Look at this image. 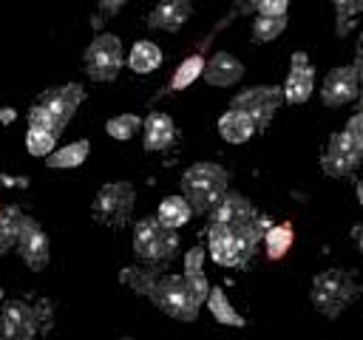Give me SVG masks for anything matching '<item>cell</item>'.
Returning <instances> with one entry per match:
<instances>
[{
    "mask_svg": "<svg viewBox=\"0 0 363 340\" xmlns=\"http://www.w3.org/2000/svg\"><path fill=\"white\" fill-rule=\"evenodd\" d=\"M57 136H60V133H54V130L31 128V125H28V130H26V150H28L31 156H48V153L57 147Z\"/></svg>",
    "mask_w": 363,
    "mask_h": 340,
    "instance_id": "obj_30",
    "label": "cell"
},
{
    "mask_svg": "<svg viewBox=\"0 0 363 340\" xmlns=\"http://www.w3.org/2000/svg\"><path fill=\"white\" fill-rule=\"evenodd\" d=\"M363 11V0H335V34L346 37L352 20Z\"/></svg>",
    "mask_w": 363,
    "mask_h": 340,
    "instance_id": "obj_31",
    "label": "cell"
},
{
    "mask_svg": "<svg viewBox=\"0 0 363 340\" xmlns=\"http://www.w3.org/2000/svg\"><path fill=\"white\" fill-rule=\"evenodd\" d=\"M34 334H40L34 306H28L26 300H9L0 312V337L3 340H31Z\"/></svg>",
    "mask_w": 363,
    "mask_h": 340,
    "instance_id": "obj_14",
    "label": "cell"
},
{
    "mask_svg": "<svg viewBox=\"0 0 363 340\" xmlns=\"http://www.w3.org/2000/svg\"><path fill=\"white\" fill-rule=\"evenodd\" d=\"M357 42H363V31H360V37H357Z\"/></svg>",
    "mask_w": 363,
    "mask_h": 340,
    "instance_id": "obj_44",
    "label": "cell"
},
{
    "mask_svg": "<svg viewBox=\"0 0 363 340\" xmlns=\"http://www.w3.org/2000/svg\"><path fill=\"white\" fill-rule=\"evenodd\" d=\"M258 0H235V14H252Z\"/></svg>",
    "mask_w": 363,
    "mask_h": 340,
    "instance_id": "obj_36",
    "label": "cell"
},
{
    "mask_svg": "<svg viewBox=\"0 0 363 340\" xmlns=\"http://www.w3.org/2000/svg\"><path fill=\"white\" fill-rule=\"evenodd\" d=\"M193 14L190 0H159L153 6V11L147 14V26L159 28V31H179Z\"/></svg>",
    "mask_w": 363,
    "mask_h": 340,
    "instance_id": "obj_18",
    "label": "cell"
},
{
    "mask_svg": "<svg viewBox=\"0 0 363 340\" xmlns=\"http://www.w3.org/2000/svg\"><path fill=\"white\" fill-rule=\"evenodd\" d=\"M179 252V232L164 227L156 215H145L133 224V255L145 266H167Z\"/></svg>",
    "mask_w": 363,
    "mask_h": 340,
    "instance_id": "obj_5",
    "label": "cell"
},
{
    "mask_svg": "<svg viewBox=\"0 0 363 340\" xmlns=\"http://www.w3.org/2000/svg\"><path fill=\"white\" fill-rule=\"evenodd\" d=\"M204 258H207V249L204 246H190L184 252V280L187 286L193 289V295L199 298V303L207 300V292H210V283H207V275H204Z\"/></svg>",
    "mask_w": 363,
    "mask_h": 340,
    "instance_id": "obj_20",
    "label": "cell"
},
{
    "mask_svg": "<svg viewBox=\"0 0 363 340\" xmlns=\"http://www.w3.org/2000/svg\"><path fill=\"white\" fill-rule=\"evenodd\" d=\"M119 280L130 286L136 295H145L156 309H162L173 320L193 323L199 317L201 303L187 286L184 275H159L153 266L139 264V266H125L119 272Z\"/></svg>",
    "mask_w": 363,
    "mask_h": 340,
    "instance_id": "obj_1",
    "label": "cell"
},
{
    "mask_svg": "<svg viewBox=\"0 0 363 340\" xmlns=\"http://www.w3.org/2000/svg\"><path fill=\"white\" fill-rule=\"evenodd\" d=\"M204 57L201 54H190L187 60H182L179 62V68L173 71V79H170V91H184L187 85H193L199 76H201V71H204Z\"/></svg>",
    "mask_w": 363,
    "mask_h": 340,
    "instance_id": "obj_28",
    "label": "cell"
},
{
    "mask_svg": "<svg viewBox=\"0 0 363 340\" xmlns=\"http://www.w3.org/2000/svg\"><path fill=\"white\" fill-rule=\"evenodd\" d=\"M0 181H3V184H9V187H14V184H17V187H28V178H23V176H20V178H11V176H0Z\"/></svg>",
    "mask_w": 363,
    "mask_h": 340,
    "instance_id": "obj_39",
    "label": "cell"
},
{
    "mask_svg": "<svg viewBox=\"0 0 363 340\" xmlns=\"http://www.w3.org/2000/svg\"><path fill=\"white\" fill-rule=\"evenodd\" d=\"M91 153V142L88 139H77V142H68L62 147H54L48 156H45V164L54 167V170H68V167H79Z\"/></svg>",
    "mask_w": 363,
    "mask_h": 340,
    "instance_id": "obj_22",
    "label": "cell"
},
{
    "mask_svg": "<svg viewBox=\"0 0 363 340\" xmlns=\"http://www.w3.org/2000/svg\"><path fill=\"white\" fill-rule=\"evenodd\" d=\"M125 6H128V0H99V11L102 14H116Z\"/></svg>",
    "mask_w": 363,
    "mask_h": 340,
    "instance_id": "obj_35",
    "label": "cell"
},
{
    "mask_svg": "<svg viewBox=\"0 0 363 340\" xmlns=\"http://www.w3.org/2000/svg\"><path fill=\"white\" fill-rule=\"evenodd\" d=\"M352 238H354V244H357V249H360V255H363V218L354 224V230H352Z\"/></svg>",
    "mask_w": 363,
    "mask_h": 340,
    "instance_id": "obj_38",
    "label": "cell"
},
{
    "mask_svg": "<svg viewBox=\"0 0 363 340\" xmlns=\"http://www.w3.org/2000/svg\"><path fill=\"white\" fill-rule=\"evenodd\" d=\"M357 110H363V79H360V91H357Z\"/></svg>",
    "mask_w": 363,
    "mask_h": 340,
    "instance_id": "obj_42",
    "label": "cell"
},
{
    "mask_svg": "<svg viewBox=\"0 0 363 340\" xmlns=\"http://www.w3.org/2000/svg\"><path fill=\"white\" fill-rule=\"evenodd\" d=\"M286 8H289V0H258L255 3L258 14H286Z\"/></svg>",
    "mask_w": 363,
    "mask_h": 340,
    "instance_id": "obj_34",
    "label": "cell"
},
{
    "mask_svg": "<svg viewBox=\"0 0 363 340\" xmlns=\"http://www.w3.org/2000/svg\"><path fill=\"white\" fill-rule=\"evenodd\" d=\"M0 303H3V286H0Z\"/></svg>",
    "mask_w": 363,
    "mask_h": 340,
    "instance_id": "obj_43",
    "label": "cell"
},
{
    "mask_svg": "<svg viewBox=\"0 0 363 340\" xmlns=\"http://www.w3.org/2000/svg\"><path fill=\"white\" fill-rule=\"evenodd\" d=\"M349 136H352V142L363 150V110H357V113H352L349 119H346V128H343Z\"/></svg>",
    "mask_w": 363,
    "mask_h": 340,
    "instance_id": "obj_33",
    "label": "cell"
},
{
    "mask_svg": "<svg viewBox=\"0 0 363 340\" xmlns=\"http://www.w3.org/2000/svg\"><path fill=\"white\" fill-rule=\"evenodd\" d=\"M354 71H357V76L363 79V42H357V48H354Z\"/></svg>",
    "mask_w": 363,
    "mask_h": 340,
    "instance_id": "obj_37",
    "label": "cell"
},
{
    "mask_svg": "<svg viewBox=\"0 0 363 340\" xmlns=\"http://www.w3.org/2000/svg\"><path fill=\"white\" fill-rule=\"evenodd\" d=\"M357 167H363V150L352 142L346 130L332 133L326 142V153L320 159V170L332 178H343V176H352Z\"/></svg>",
    "mask_w": 363,
    "mask_h": 340,
    "instance_id": "obj_9",
    "label": "cell"
},
{
    "mask_svg": "<svg viewBox=\"0 0 363 340\" xmlns=\"http://www.w3.org/2000/svg\"><path fill=\"white\" fill-rule=\"evenodd\" d=\"M11 119H14V110H11V108H3V110H0V122H3V125H9Z\"/></svg>",
    "mask_w": 363,
    "mask_h": 340,
    "instance_id": "obj_40",
    "label": "cell"
},
{
    "mask_svg": "<svg viewBox=\"0 0 363 340\" xmlns=\"http://www.w3.org/2000/svg\"><path fill=\"white\" fill-rule=\"evenodd\" d=\"M210 215V221L213 224H244V221H250V218H255L258 215V210H255V204L247 198V196H241V193H235V190H227L221 198H218V204L207 212Z\"/></svg>",
    "mask_w": 363,
    "mask_h": 340,
    "instance_id": "obj_16",
    "label": "cell"
},
{
    "mask_svg": "<svg viewBox=\"0 0 363 340\" xmlns=\"http://www.w3.org/2000/svg\"><path fill=\"white\" fill-rule=\"evenodd\" d=\"M357 91H360V76L354 65H337L323 76V85L318 94L326 108H343L357 99Z\"/></svg>",
    "mask_w": 363,
    "mask_h": 340,
    "instance_id": "obj_12",
    "label": "cell"
},
{
    "mask_svg": "<svg viewBox=\"0 0 363 340\" xmlns=\"http://www.w3.org/2000/svg\"><path fill=\"white\" fill-rule=\"evenodd\" d=\"M255 133H258V128H255L252 116L244 113V110H238V108H230L227 113L218 116V136L224 142H230V144H244Z\"/></svg>",
    "mask_w": 363,
    "mask_h": 340,
    "instance_id": "obj_19",
    "label": "cell"
},
{
    "mask_svg": "<svg viewBox=\"0 0 363 340\" xmlns=\"http://www.w3.org/2000/svg\"><path fill=\"white\" fill-rule=\"evenodd\" d=\"M176 122L162 113V110H150L145 119H142V147L147 153H156V150H167L173 142H176Z\"/></svg>",
    "mask_w": 363,
    "mask_h": 340,
    "instance_id": "obj_15",
    "label": "cell"
},
{
    "mask_svg": "<svg viewBox=\"0 0 363 340\" xmlns=\"http://www.w3.org/2000/svg\"><path fill=\"white\" fill-rule=\"evenodd\" d=\"M269 218L264 212H258L255 218L244 221V224H213L207 227V252L218 266H230V269H241L250 264V258L255 255L258 244L264 241V232L269 230Z\"/></svg>",
    "mask_w": 363,
    "mask_h": 340,
    "instance_id": "obj_2",
    "label": "cell"
},
{
    "mask_svg": "<svg viewBox=\"0 0 363 340\" xmlns=\"http://www.w3.org/2000/svg\"><path fill=\"white\" fill-rule=\"evenodd\" d=\"M105 130H108L111 139L128 142V139H133V136L142 130V116H139V113H119V116H111V119L105 122Z\"/></svg>",
    "mask_w": 363,
    "mask_h": 340,
    "instance_id": "obj_29",
    "label": "cell"
},
{
    "mask_svg": "<svg viewBox=\"0 0 363 340\" xmlns=\"http://www.w3.org/2000/svg\"><path fill=\"white\" fill-rule=\"evenodd\" d=\"M162 60H164V54L153 40H139L128 51V68L133 74H153L162 65Z\"/></svg>",
    "mask_w": 363,
    "mask_h": 340,
    "instance_id": "obj_21",
    "label": "cell"
},
{
    "mask_svg": "<svg viewBox=\"0 0 363 340\" xmlns=\"http://www.w3.org/2000/svg\"><path fill=\"white\" fill-rule=\"evenodd\" d=\"M34 314H37V323H40V334H45L54 323V306L48 300H37L34 303Z\"/></svg>",
    "mask_w": 363,
    "mask_h": 340,
    "instance_id": "obj_32",
    "label": "cell"
},
{
    "mask_svg": "<svg viewBox=\"0 0 363 340\" xmlns=\"http://www.w3.org/2000/svg\"><path fill=\"white\" fill-rule=\"evenodd\" d=\"M54 119V125L60 128V133L65 130V125L74 119L77 108L85 102V88L79 82H65V85H57V88H48L40 99H37Z\"/></svg>",
    "mask_w": 363,
    "mask_h": 340,
    "instance_id": "obj_10",
    "label": "cell"
},
{
    "mask_svg": "<svg viewBox=\"0 0 363 340\" xmlns=\"http://www.w3.org/2000/svg\"><path fill=\"white\" fill-rule=\"evenodd\" d=\"M20 224H23V212L17 204L0 207V255H6L11 246H17Z\"/></svg>",
    "mask_w": 363,
    "mask_h": 340,
    "instance_id": "obj_26",
    "label": "cell"
},
{
    "mask_svg": "<svg viewBox=\"0 0 363 340\" xmlns=\"http://www.w3.org/2000/svg\"><path fill=\"white\" fill-rule=\"evenodd\" d=\"M156 218H159L164 227L179 230V227H184V224L193 218V207H190V201H187L184 196H167V198L159 201Z\"/></svg>",
    "mask_w": 363,
    "mask_h": 340,
    "instance_id": "obj_23",
    "label": "cell"
},
{
    "mask_svg": "<svg viewBox=\"0 0 363 340\" xmlns=\"http://www.w3.org/2000/svg\"><path fill=\"white\" fill-rule=\"evenodd\" d=\"M207 309H210V314L216 317V323H221V326H235V329H241L247 320L235 312V306L230 303V298L224 295V289L221 286H210V292H207Z\"/></svg>",
    "mask_w": 363,
    "mask_h": 340,
    "instance_id": "obj_24",
    "label": "cell"
},
{
    "mask_svg": "<svg viewBox=\"0 0 363 340\" xmlns=\"http://www.w3.org/2000/svg\"><path fill=\"white\" fill-rule=\"evenodd\" d=\"M281 105H284V88L281 85H252V88L238 91L230 102V108L250 113L258 130H264L272 122V116L278 113Z\"/></svg>",
    "mask_w": 363,
    "mask_h": 340,
    "instance_id": "obj_8",
    "label": "cell"
},
{
    "mask_svg": "<svg viewBox=\"0 0 363 340\" xmlns=\"http://www.w3.org/2000/svg\"><path fill=\"white\" fill-rule=\"evenodd\" d=\"M230 190V173L216 162H196L182 173V196L196 215H207Z\"/></svg>",
    "mask_w": 363,
    "mask_h": 340,
    "instance_id": "obj_4",
    "label": "cell"
},
{
    "mask_svg": "<svg viewBox=\"0 0 363 340\" xmlns=\"http://www.w3.org/2000/svg\"><path fill=\"white\" fill-rule=\"evenodd\" d=\"M357 298H360V283L349 269L332 266V269H323V272H318L312 278L309 300L329 320L340 317V312L349 309Z\"/></svg>",
    "mask_w": 363,
    "mask_h": 340,
    "instance_id": "obj_3",
    "label": "cell"
},
{
    "mask_svg": "<svg viewBox=\"0 0 363 340\" xmlns=\"http://www.w3.org/2000/svg\"><path fill=\"white\" fill-rule=\"evenodd\" d=\"M82 65L85 74L94 82H113L125 65V51H122V40L116 34H96L91 40V45L82 54Z\"/></svg>",
    "mask_w": 363,
    "mask_h": 340,
    "instance_id": "obj_6",
    "label": "cell"
},
{
    "mask_svg": "<svg viewBox=\"0 0 363 340\" xmlns=\"http://www.w3.org/2000/svg\"><path fill=\"white\" fill-rule=\"evenodd\" d=\"M354 190H357V201H360V207H363V178H357V187H354Z\"/></svg>",
    "mask_w": 363,
    "mask_h": 340,
    "instance_id": "obj_41",
    "label": "cell"
},
{
    "mask_svg": "<svg viewBox=\"0 0 363 340\" xmlns=\"http://www.w3.org/2000/svg\"><path fill=\"white\" fill-rule=\"evenodd\" d=\"M201 76H204V82L213 85V88H233V85L244 76V62L235 60V57L227 54V51H216V54L204 62Z\"/></svg>",
    "mask_w": 363,
    "mask_h": 340,
    "instance_id": "obj_17",
    "label": "cell"
},
{
    "mask_svg": "<svg viewBox=\"0 0 363 340\" xmlns=\"http://www.w3.org/2000/svg\"><path fill=\"white\" fill-rule=\"evenodd\" d=\"M17 255L23 258V264L31 269V272H43L48 266V258H51V246H48V235L43 232V227L23 215V224H20V235H17Z\"/></svg>",
    "mask_w": 363,
    "mask_h": 340,
    "instance_id": "obj_11",
    "label": "cell"
},
{
    "mask_svg": "<svg viewBox=\"0 0 363 340\" xmlns=\"http://www.w3.org/2000/svg\"><path fill=\"white\" fill-rule=\"evenodd\" d=\"M284 88V102L289 105H303L309 102V96L315 94V68L306 57V51H292L289 57V74Z\"/></svg>",
    "mask_w": 363,
    "mask_h": 340,
    "instance_id": "obj_13",
    "label": "cell"
},
{
    "mask_svg": "<svg viewBox=\"0 0 363 340\" xmlns=\"http://www.w3.org/2000/svg\"><path fill=\"white\" fill-rule=\"evenodd\" d=\"M136 204V190L130 181H108L94 196V218L105 227H125Z\"/></svg>",
    "mask_w": 363,
    "mask_h": 340,
    "instance_id": "obj_7",
    "label": "cell"
},
{
    "mask_svg": "<svg viewBox=\"0 0 363 340\" xmlns=\"http://www.w3.org/2000/svg\"><path fill=\"white\" fill-rule=\"evenodd\" d=\"M286 14H255L252 20V40L258 42H269L275 37H281L286 31Z\"/></svg>",
    "mask_w": 363,
    "mask_h": 340,
    "instance_id": "obj_27",
    "label": "cell"
},
{
    "mask_svg": "<svg viewBox=\"0 0 363 340\" xmlns=\"http://www.w3.org/2000/svg\"><path fill=\"white\" fill-rule=\"evenodd\" d=\"M295 241V232H292V224H269V230L264 232V252L269 261H278L289 252Z\"/></svg>",
    "mask_w": 363,
    "mask_h": 340,
    "instance_id": "obj_25",
    "label": "cell"
}]
</instances>
